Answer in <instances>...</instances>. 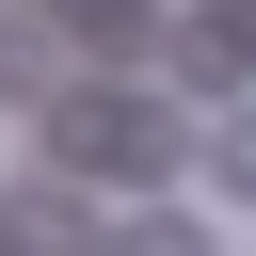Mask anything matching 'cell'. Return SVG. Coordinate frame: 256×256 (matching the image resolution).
Wrapping results in <instances>:
<instances>
[{
    "instance_id": "6da1fadb",
    "label": "cell",
    "mask_w": 256,
    "mask_h": 256,
    "mask_svg": "<svg viewBox=\"0 0 256 256\" xmlns=\"http://www.w3.org/2000/svg\"><path fill=\"white\" fill-rule=\"evenodd\" d=\"M64 176H160L176 160V128L144 112V96H64V144H48Z\"/></svg>"
},
{
    "instance_id": "7a4b0ae2",
    "label": "cell",
    "mask_w": 256,
    "mask_h": 256,
    "mask_svg": "<svg viewBox=\"0 0 256 256\" xmlns=\"http://www.w3.org/2000/svg\"><path fill=\"white\" fill-rule=\"evenodd\" d=\"M176 80H256V0H192V32H176Z\"/></svg>"
},
{
    "instance_id": "3957f363",
    "label": "cell",
    "mask_w": 256,
    "mask_h": 256,
    "mask_svg": "<svg viewBox=\"0 0 256 256\" xmlns=\"http://www.w3.org/2000/svg\"><path fill=\"white\" fill-rule=\"evenodd\" d=\"M208 176H224V192L256 208V112H224V128H208Z\"/></svg>"
}]
</instances>
